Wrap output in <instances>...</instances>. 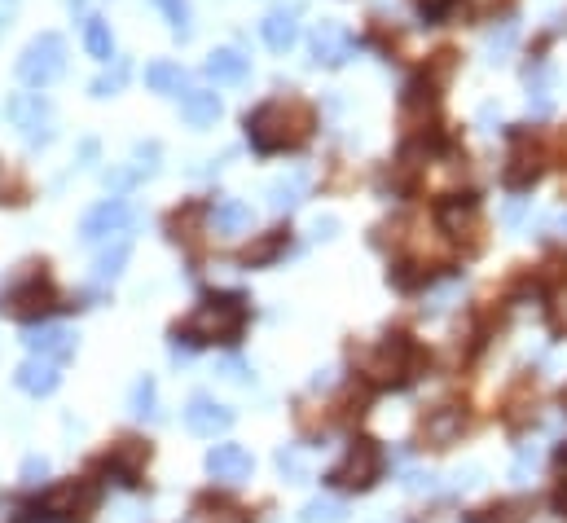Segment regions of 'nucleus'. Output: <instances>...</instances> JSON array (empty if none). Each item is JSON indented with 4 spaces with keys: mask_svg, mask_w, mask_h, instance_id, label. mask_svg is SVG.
Listing matches in <instances>:
<instances>
[{
    "mask_svg": "<svg viewBox=\"0 0 567 523\" xmlns=\"http://www.w3.org/2000/svg\"><path fill=\"white\" fill-rule=\"evenodd\" d=\"M313 106L299 102V97H269L255 110H247L242 128H247V146L260 154V159H273V154L299 150L308 137H313Z\"/></svg>",
    "mask_w": 567,
    "mask_h": 523,
    "instance_id": "obj_1",
    "label": "nucleus"
},
{
    "mask_svg": "<svg viewBox=\"0 0 567 523\" xmlns=\"http://www.w3.org/2000/svg\"><path fill=\"white\" fill-rule=\"evenodd\" d=\"M242 326H247V304L242 295H207L194 308V317L181 326L189 343H238Z\"/></svg>",
    "mask_w": 567,
    "mask_h": 523,
    "instance_id": "obj_2",
    "label": "nucleus"
},
{
    "mask_svg": "<svg viewBox=\"0 0 567 523\" xmlns=\"http://www.w3.org/2000/svg\"><path fill=\"white\" fill-rule=\"evenodd\" d=\"M62 75H66V40L58 31H40V36L18 53V80L44 93V88L58 84Z\"/></svg>",
    "mask_w": 567,
    "mask_h": 523,
    "instance_id": "obj_3",
    "label": "nucleus"
},
{
    "mask_svg": "<svg viewBox=\"0 0 567 523\" xmlns=\"http://www.w3.org/2000/svg\"><path fill=\"white\" fill-rule=\"evenodd\" d=\"M5 115L9 124L22 132V141H27L31 150H44L53 137H58V119H53V102L40 93V88H31V93H14L5 102Z\"/></svg>",
    "mask_w": 567,
    "mask_h": 523,
    "instance_id": "obj_4",
    "label": "nucleus"
},
{
    "mask_svg": "<svg viewBox=\"0 0 567 523\" xmlns=\"http://www.w3.org/2000/svg\"><path fill=\"white\" fill-rule=\"evenodd\" d=\"M378 475H383V453H378V444L374 440H357L348 449V458H343L335 471L326 475L335 488H352V493H365Z\"/></svg>",
    "mask_w": 567,
    "mask_h": 523,
    "instance_id": "obj_5",
    "label": "nucleus"
},
{
    "mask_svg": "<svg viewBox=\"0 0 567 523\" xmlns=\"http://www.w3.org/2000/svg\"><path fill=\"white\" fill-rule=\"evenodd\" d=\"M53 308V286L44 282V273H22L18 282H9L0 291V313L9 317H44Z\"/></svg>",
    "mask_w": 567,
    "mask_h": 523,
    "instance_id": "obj_6",
    "label": "nucleus"
},
{
    "mask_svg": "<svg viewBox=\"0 0 567 523\" xmlns=\"http://www.w3.org/2000/svg\"><path fill=\"white\" fill-rule=\"evenodd\" d=\"M409 370H414V348H409L405 335H387L365 361V374L378 378V383H405Z\"/></svg>",
    "mask_w": 567,
    "mask_h": 523,
    "instance_id": "obj_7",
    "label": "nucleus"
},
{
    "mask_svg": "<svg viewBox=\"0 0 567 523\" xmlns=\"http://www.w3.org/2000/svg\"><path fill=\"white\" fill-rule=\"evenodd\" d=\"M97 506V488L93 484H62V488H53L49 497H44V506H36L31 515H40L44 519H88V510Z\"/></svg>",
    "mask_w": 567,
    "mask_h": 523,
    "instance_id": "obj_8",
    "label": "nucleus"
},
{
    "mask_svg": "<svg viewBox=\"0 0 567 523\" xmlns=\"http://www.w3.org/2000/svg\"><path fill=\"white\" fill-rule=\"evenodd\" d=\"M352 49H357V40H352V31L335 18H321L313 27V36H308V53H313L317 66H343L352 58Z\"/></svg>",
    "mask_w": 567,
    "mask_h": 523,
    "instance_id": "obj_9",
    "label": "nucleus"
},
{
    "mask_svg": "<svg viewBox=\"0 0 567 523\" xmlns=\"http://www.w3.org/2000/svg\"><path fill=\"white\" fill-rule=\"evenodd\" d=\"M128 225H132V207L124 203V198H102L97 207L84 211L80 238L84 242H102V238H110V233H124Z\"/></svg>",
    "mask_w": 567,
    "mask_h": 523,
    "instance_id": "obj_10",
    "label": "nucleus"
},
{
    "mask_svg": "<svg viewBox=\"0 0 567 523\" xmlns=\"http://www.w3.org/2000/svg\"><path fill=\"white\" fill-rule=\"evenodd\" d=\"M185 427L194 431V436H225V431L233 427V409H225L220 400H211V396H194L185 405Z\"/></svg>",
    "mask_w": 567,
    "mask_h": 523,
    "instance_id": "obj_11",
    "label": "nucleus"
},
{
    "mask_svg": "<svg viewBox=\"0 0 567 523\" xmlns=\"http://www.w3.org/2000/svg\"><path fill=\"white\" fill-rule=\"evenodd\" d=\"M251 453L242 449V444H211V453H207V475L211 480H220V484H238V480H247L251 475Z\"/></svg>",
    "mask_w": 567,
    "mask_h": 523,
    "instance_id": "obj_12",
    "label": "nucleus"
},
{
    "mask_svg": "<svg viewBox=\"0 0 567 523\" xmlns=\"http://www.w3.org/2000/svg\"><path fill=\"white\" fill-rule=\"evenodd\" d=\"M14 383H18L27 396H49V392H58L62 370H58V361H53V356H31V361L18 365Z\"/></svg>",
    "mask_w": 567,
    "mask_h": 523,
    "instance_id": "obj_13",
    "label": "nucleus"
},
{
    "mask_svg": "<svg viewBox=\"0 0 567 523\" xmlns=\"http://www.w3.org/2000/svg\"><path fill=\"white\" fill-rule=\"evenodd\" d=\"M260 40L269 44L273 53H291L295 49V40H299V5H291V9H273L269 18L260 22Z\"/></svg>",
    "mask_w": 567,
    "mask_h": 523,
    "instance_id": "obj_14",
    "label": "nucleus"
},
{
    "mask_svg": "<svg viewBox=\"0 0 567 523\" xmlns=\"http://www.w3.org/2000/svg\"><path fill=\"white\" fill-rule=\"evenodd\" d=\"M181 119L189 128H211L220 119V97L211 88H185L181 93Z\"/></svg>",
    "mask_w": 567,
    "mask_h": 523,
    "instance_id": "obj_15",
    "label": "nucleus"
},
{
    "mask_svg": "<svg viewBox=\"0 0 567 523\" xmlns=\"http://www.w3.org/2000/svg\"><path fill=\"white\" fill-rule=\"evenodd\" d=\"M203 71L216 84H242L251 75V58H247V53H238V49H211Z\"/></svg>",
    "mask_w": 567,
    "mask_h": 523,
    "instance_id": "obj_16",
    "label": "nucleus"
},
{
    "mask_svg": "<svg viewBox=\"0 0 567 523\" xmlns=\"http://www.w3.org/2000/svg\"><path fill=\"white\" fill-rule=\"evenodd\" d=\"M185 66L181 62H172V58H154L146 66V88L150 93H159V97H181L185 93Z\"/></svg>",
    "mask_w": 567,
    "mask_h": 523,
    "instance_id": "obj_17",
    "label": "nucleus"
},
{
    "mask_svg": "<svg viewBox=\"0 0 567 523\" xmlns=\"http://www.w3.org/2000/svg\"><path fill=\"white\" fill-rule=\"evenodd\" d=\"M22 343L31 348V356H71L75 352V335L62 326H36V330H27Z\"/></svg>",
    "mask_w": 567,
    "mask_h": 523,
    "instance_id": "obj_18",
    "label": "nucleus"
},
{
    "mask_svg": "<svg viewBox=\"0 0 567 523\" xmlns=\"http://www.w3.org/2000/svg\"><path fill=\"white\" fill-rule=\"evenodd\" d=\"M84 49H88V58L102 62V66L115 62V31H110V22L102 14L84 18Z\"/></svg>",
    "mask_w": 567,
    "mask_h": 523,
    "instance_id": "obj_19",
    "label": "nucleus"
},
{
    "mask_svg": "<svg viewBox=\"0 0 567 523\" xmlns=\"http://www.w3.org/2000/svg\"><path fill=\"white\" fill-rule=\"evenodd\" d=\"M251 207L242 203V198H220L216 207H211V225H216V233H225V238H238V233L251 229Z\"/></svg>",
    "mask_w": 567,
    "mask_h": 523,
    "instance_id": "obj_20",
    "label": "nucleus"
},
{
    "mask_svg": "<svg viewBox=\"0 0 567 523\" xmlns=\"http://www.w3.org/2000/svg\"><path fill=\"white\" fill-rule=\"evenodd\" d=\"M458 436H462V414L458 409H436V414L422 422V440H427L431 449H449Z\"/></svg>",
    "mask_w": 567,
    "mask_h": 523,
    "instance_id": "obj_21",
    "label": "nucleus"
},
{
    "mask_svg": "<svg viewBox=\"0 0 567 523\" xmlns=\"http://www.w3.org/2000/svg\"><path fill=\"white\" fill-rule=\"evenodd\" d=\"M537 172H541V159H537V150H528V146H515L510 150V159H506V185L510 189H528L532 181H537Z\"/></svg>",
    "mask_w": 567,
    "mask_h": 523,
    "instance_id": "obj_22",
    "label": "nucleus"
},
{
    "mask_svg": "<svg viewBox=\"0 0 567 523\" xmlns=\"http://www.w3.org/2000/svg\"><path fill=\"white\" fill-rule=\"evenodd\" d=\"M440 225H444V233H453V238H462V233H475L480 229V207L471 203V198H453V203H444V211H440Z\"/></svg>",
    "mask_w": 567,
    "mask_h": 523,
    "instance_id": "obj_23",
    "label": "nucleus"
},
{
    "mask_svg": "<svg viewBox=\"0 0 567 523\" xmlns=\"http://www.w3.org/2000/svg\"><path fill=\"white\" fill-rule=\"evenodd\" d=\"M286 242H291V229H269L260 242H251V247L242 251V264H247V269H260V264H273L277 255L286 251Z\"/></svg>",
    "mask_w": 567,
    "mask_h": 523,
    "instance_id": "obj_24",
    "label": "nucleus"
},
{
    "mask_svg": "<svg viewBox=\"0 0 567 523\" xmlns=\"http://www.w3.org/2000/svg\"><path fill=\"white\" fill-rule=\"evenodd\" d=\"M146 458H150L146 444H141V440H124V444H119V449L106 458V466H110L115 475H124V484H132V480H137V471H141V462H146Z\"/></svg>",
    "mask_w": 567,
    "mask_h": 523,
    "instance_id": "obj_25",
    "label": "nucleus"
},
{
    "mask_svg": "<svg viewBox=\"0 0 567 523\" xmlns=\"http://www.w3.org/2000/svg\"><path fill=\"white\" fill-rule=\"evenodd\" d=\"M304 194H308V172H291V176H282V181H273L269 185V203L273 211H291L304 203Z\"/></svg>",
    "mask_w": 567,
    "mask_h": 523,
    "instance_id": "obj_26",
    "label": "nucleus"
},
{
    "mask_svg": "<svg viewBox=\"0 0 567 523\" xmlns=\"http://www.w3.org/2000/svg\"><path fill=\"white\" fill-rule=\"evenodd\" d=\"M515 40H519V22L515 18H502L493 31H488V40H484V53H488V62H502L510 49H515Z\"/></svg>",
    "mask_w": 567,
    "mask_h": 523,
    "instance_id": "obj_27",
    "label": "nucleus"
},
{
    "mask_svg": "<svg viewBox=\"0 0 567 523\" xmlns=\"http://www.w3.org/2000/svg\"><path fill=\"white\" fill-rule=\"evenodd\" d=\"M128 255H132V242L128 238H119L110 251L97 255V282H115L119 273H124V264H128Z\"/></svg>",
    "mask_w": 567,
    "mask_h": 523,
    "instance_id": "obj_28",
    "label": "nucleus"
},
{
    "mask_svg": "<svg viewBox=\"0 0 567 523\" xmlns=\"http://www.w3.org/2000/svg\"><path fill=\"white\" fill-rule=\"evenodd\" d=\"M128 75H132V66L124 58H115V62H110V71H102L93 84H88V93H93V97H115L119 88L128 84Z\"/></svg>",
    "mask_w": 567,
    "mask_h": 523,
    "instance_id": "obj_29",
    "label": "nucleus"
},
{
    "mask_svg": "<svg viewBox=\"0 0 567 523\" xmlns=\"http://www.w3.org/2000/svg\"><path fill=\"white\" fill-rule=\"evenodd\" d=\"M154 9H159L163 18H168V27L176 31V36H189V31H194V14H189V0H150Z\"/></svg>",
    "mask_w": 567,
    "mask_h": 523,
    "instance_id": "obj_30",
    "label": "nucleus"
},
{
    "mask_svg": "<svg viewBox=\"0 0 567 523\" xmlns=\"http://www.w3.org/2000/svg\"><path fill=\"white\" fill-rule=\"evenodd\" d=\"M343 519H348V506L343 502H321L317 497V502L304 506V523H343Z\"/></svg>",
    "mask_w": 567,
    "mask_h": 523,
    "instance_id": "obj_31",
    "label": "nucleus"
},
{
    "mask_svg": "<svg viewBox=\"0 0 567 523\" xmlns=\"http://www.w3.org/2000/svg\"><path fill=\"white\" fill-rule=\"evenodd\" d=\"M471 523H528V506L524 502H502V506L484 510V515H475Z\"/></svg>",
    "mask_w": 567,
    "mask_h": 523,
    "instance_id": "obj_32",
    "label": "nucleus"
},
{
    "mask_svg": "<svg viewBox=\"0 0 567 523\" xmlns=\"http://www.w3.org/2000/svg\"><path fill=\"white\" fill-rule=\"evenodd\" d=\"M132 414L154 418V378H141V383L132 387Z\"/></svg>",
    "mask_w": 567,
    "mask_h": 523,
    "instance_id": "obj_33",
    "label": "nucleus"
},
{
    "mask_svg": "<svg viewBox=\"0 0 567 523\" xmlns=\"http://www.w3.org/2000/svg\"><path fill=\"white\" fill-rule=\"evenodd\" d=\"M550 326L559 330V335H567V286H559L550 299Z\"/></svg>",
    "mask_w": 567,
    "mask_h": 523,
    "instance_id": "obj_34",
    "label": "nucleus"
},
{
    "mask_svg": "<svg viewBox=\"0 0 567 523\" xmlns=\"http://www.w3.org/2000/svg\"><path fill=\"white\" fill-rule=\"evenodd\" d=\"M22 194H27L22 181H14V176L5 172V163H0V203H22Z\"/></svg>",
    "mask_w": 567,
    "mask_h": 523,
    "instance_id": "obj_35",
    "label": "nucleus"
},
{
    "mask_svg": "<svg viewBox=\"0 0 567 523\" xmlns=\"http://www.w3.org/2000/svg\"><path fill=\"white\" fill-rule=\"evenodd\" d=\"M528 466H537V449H524V453H519V462H515V480H519V484L528 480Z\"/></svg>",
    "mask_w": 567,
    "mask_h": 523,
    "instance_id": "obj_36",
    "label": "nucleus"
},
{
    "mask_svg": "<svg viewBox=\"0 0 567 523\" xmlns=\"http://www.w3.org/2000/svg\"><path fill=\"white\" fill-rule=\"evenodd\" d=\"M22 475H27V480L36 484V475H40V480L49 475V462H44V458H27V466H22Z\"/></svg>",
    "mask_w": 567,
    "mask_h": 523,
    "instance_id": "obj_37",
    "label": "nucleus"
},
{
    "mask_svg": "<svg viewBox=\"0 0 567 523\" xmlns=\"http://www.w3.org/2000/svg\"><path fill=\"white\" fill-rule=\"evenodd\" d=\"M14 14H18V0H0V36L9 31V22H14Z\"/></svg>",
    "mask_w": 567,
    "mask_h": 523,
    "instance_id": "obj_38",
    "label": "nucleus"
},
{
    "mask_svg": "<svg viewBox=\"0 0 567 523\" xmlns=\"http://www.w3.org/2000/svg\"><path fill=\"white\" fill-rule=\"evenodd\" d=\"M519 216H524V198H515V203H510V207H506V225H515V220H519Z\"/></svg>",
    "mask_w": 567,
    "mask_h": 523,
    "instance_id": "obj_39",
    "label": "nucleus"
},
{
    "mask_svg": "<svg viewBox=\"0 0 567 523\" xmlns=\"http://www.w3.org/2000/svg\"><path fill=\"white\" fill-rule=\"evenodd\" d=\"M497 0H466V9H471V14H484V9H493Z\"/></svg>",
    "mask_w": 567,
    "mask_h": 523,
    "instance_id": "obj_40",
    "label": "nucleus"
},
{
    "mask_svg": "<svg viewBox=\"0 0 567 523\" xmlns=\"http://www.w3.org/2000/svg\"><path fill=\"white\" fill-rule=\"evenodd\" d=\"M554 229H559L563 238H567V216H563V211H559V216H554Z\"/></svg>",
    "mask_w": 567,
    "mask_h": 523,
    "instance_id": "obj_41",
    "label": "nucleus"
}]
</instances>
